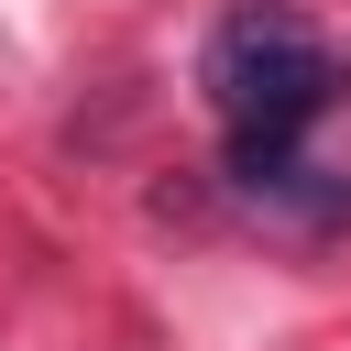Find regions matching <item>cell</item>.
<instances>
[{
    "label": "cell",
    "mask_w": 351,
    "mask_h": 351,
    "mask_svg": "<svg viewBox=\"0 0 351 351\" xmlns=\"http://www.w3.org/2000/svg\"><path fill=\"white\" fill-rule=\"evenodd\" d=\"M340 99V55L318 44V22H296L285 0H252L208 33V110L230 121V176L241 186H285L296 132Z\"/></svg>",
    "instance_id": "1"
}]
</instances>
